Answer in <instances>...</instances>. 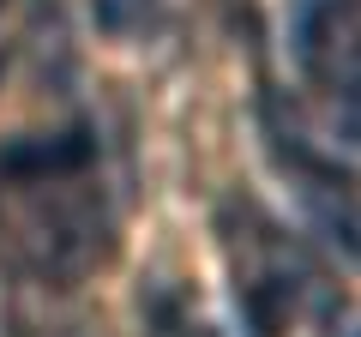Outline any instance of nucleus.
<instances>
[{
	"label": "nucleus",
	"instance_id": "obj_4",
	"mask_svg": "<svg viewBox=\"0 0 361 337\" xmlns=\"http://www.w3.org/2000/svg\"><path fill=\"white\" fill-rule=\"evenodd\" d=\"M90 18L115 42H133L145 37V25H157V0H90Z\"/></svg>",
	"mask_w": 361,
	"mask_h": 337
},
{
	"label": "nucleus",
	"instance_id": "obj_2",
	"mask_svg": "<svg viewBox=\"0 0 361 337\" xmlns=\"http://www.w3.org/2000/svg\"><path fill=\"white\" fill-rule=\"evenodd\" d=\"M289 54L301 78L331 97V109H355V0H301L289 18Z\"/></svg>",
	"mask_w": 361,
	"mask_h": 337
},
{
	"label": "nucleus",
	"instance_id": "obj_1",
	"mask_svg": "<svg viewBox=\"0 0 361 337\" xmlns=\"http://www.w3.org/2000/svg\"><path fill=\"white\" fill-rule=\"evenodd\" d=\"M229 259H235V277H241L235 289H241V307L253 319V331L277 337L301 313V301L313 289V271L301 259V247L283 229H271L253 205H241V217L229 223Z\"/></svg>",
	"mask_w": 361,
	"mask_h": 337
},
{
	"label": "nucleus",
	"instance_id": "obj_3",
	"mask_svg": "<svg viewBox=\"0 0 361 337\" xmlns=\"http://www.w3.org/2000/svg\"><path fill=\"white\" fill-rule=\"evenodd\" d=\"M139 325H145V337H223L199 313V301L187 289H175V283H151L139 295Z\"/></svg>",
	"mask_w": 361,
	"mask_h": 337
}]
</instances>
